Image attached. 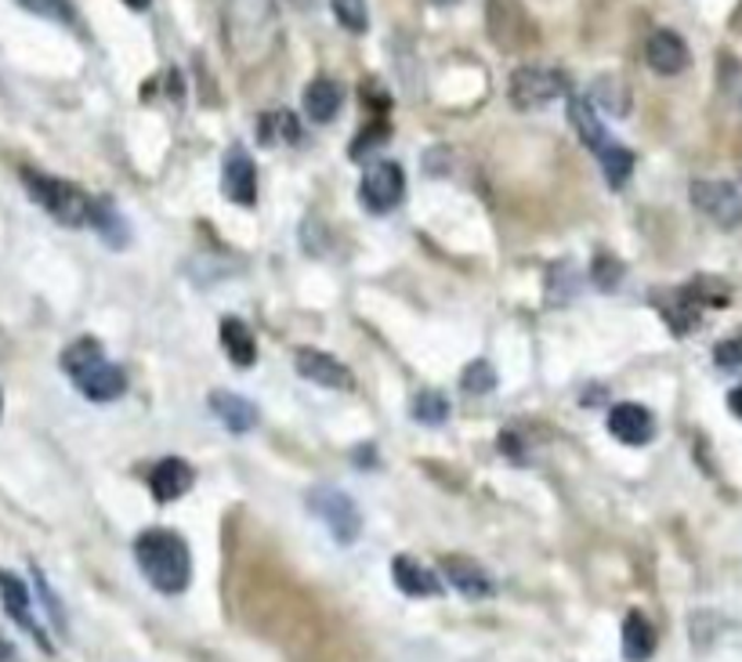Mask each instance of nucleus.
<instances>
[{"label":"nucleus","instance_id":"obj_1","mask_svg":"<svg viewBox=\"0 0 742 662\" xmlns=\"http://www.w3.org/2000/svg\"><path fill=\"white\" fill-rule=\"evenodd\" d=\"M135 558L138 569L160 594H182L193 579V558L178 532L171 529H146L135 539Z\"/></svg>","mask_w":742,"mask_h":662},{"label":"nucleus","instance_id":"obj_2","mask_svg":"<svg viewBox=\"0 0 742 662\" xmlns=\"http://www.w3.org/2000/svg\"><path fill=\"white\" fill-rule=\"evenodd\" d=\"M62 370L69 373V381L80 387V395L91 402H116L127 392L124 370L105 359L102 345L91 337H80L62 351Z\"/></svg>","mask_w":742,"mask_h":662},{"label":"nucleus","instance_id":"obj_3","mask_svg":"<svg viewBox=\"0 0 742 662\" xmlns=\"http://www.w3.org/2000/svg\"><path fill=\"white\" fill-rule=\"evenodd\" d=\"M30 185L33 199L51 214L58 224H69V229H80V224H91V196L84 188L62 182V177H47V174H37V171H26L22 174Z\"/></svg>","mask_w":742,"mask_h":662},{"label":"nucleus","instance_id":"obj_4","mask_svg":"<svg viewBox=\"0 0 742 662\" xmlns=\"http://www.w3.org/2000/svg\"><path fill=\"white\" fill-rule=\"evenodd\" d=\"M309 507H312V514L323 518L326 529H329V536H334L337 543H345V547H348V543L359 539L362 514H359V507H356V500H351L348 492H340L334 486H320V489L309 492Z\"/></svg>","mask_w":742,"mask_h":662},{"label":"nucleus","instance_id":"obj_5","mask_svg":"<svg viewBox=\"0 0 742 662\" xmlns=\"http://www.w3.org/2000/svg\"><path fill=\"white\" fill-rule=\"evenodd\" d=\"M406 196V174L392 160H376L373 167L362 174L359 199L370 214H392Z\"/></svg>","mask_w":742,"mask_h":662},{"label":"nucleus","instance_id":"obj_6","mask_svg":"<svg viewBox=\"0 0 742 662\" xmlns=\"http://www.w3.org/2000/svg\"><path fill=\"white\" fill-rule=\"evenodd\" d=\"M692 204L721 229H735L742 221V188L732 182H696L692 185Z\"/></svg>","mask_w":742,"mask_h":662},{"label":"nucleus","instance_id":"obj_7","mask_svg":"<svg viewBox=\"0 0 742 662\" xmlns=\"http://www.w3.org/2000/svg\"><path fill=\"white\" fill-rule=\"evenodd\" d=\"M558 94H565V77L555 69H514L511 73V102L518 109H540V105L555 102Z\"/></svg>","mask_w":742,"mask_h":662},{"label":"nucleus","instance_id":"obj_8","mask_svg":"<svg viewBox=\"0 0 742 662\" xmlns=\"http://www.w3.org/2000/svg\"><path fill=\"white\" fill-rule=\"evenodd\" d=\"M293 359H298V373L304 381L334 387V392H351V387H356V376L348 373V365H340L334 355H326L320 348H298Z\"/></svg>","mask_w":742,"mask_h":662},{"label":"nucleus","instance_id":"obj_9","mask_svg":"<svg viewBox=\"0 0 742 662\" xmlns=\"http://www.w3.org/2000/svg\"><path fill=\"white\" fill-rule=\"evenodd\" d=\"M608 431L612 439H619L623 445H649L656 439V420L638 402H619V406H612L608 413Z\"/></svg>","mask_w":742,"mask_h":662},{"label":"nucleus","instance_id":"obj_10","mask_svg":"<svg viewBox=\"0 0 742 662\" xmlns=\"http://www.w3.org/2000/svg\"><path fill=\"white\" fill-rule=\"evenodd\" d=\"M645 58H649V66L656 69L659 77H677L685 73L692 55H688V44L677 37L674 30H656L649 44H645Z\"/></svg>","mask_w":742,"mask_h":662},{"label":"nucleus","instance_id":"obj_11","mask_svg":"<svg viewBox=\"0 0 742 662\" xmlns=\"http://www.w3.org/2000/svg\"><path fill=\"white\" fill-rule=\"evenodd\" d=\"M221 188H225V196L232 199V204H240V207H251L257 199V171H254V160L246 156V149L235 146L225 156Z\"/></svg>","mask_w":742,"mask_h":662},{"label":"nucleus","instance_id":"obj_12","mask_svg":"<svg viewBox=\"0 0 742 662\" xmlns=\"http://www.w3.org/2000/svg\"><path fill=\"white\" fill-rule=\"evenodd\" d=\"M193 481H196V471L188 467L185 460L167 456V460H160L156 471H152L149 486H152V496H156L160 503H171V500H178V496H185L188 489H193Z\"/></svg>","mask_w":742,"mask_h":662},{"label":"nucleus","instance_id":"obj_13","mask_svg":"<svg viewBox=\"0 0 742 662\" xmlns=\"http://www.w3.org/2000/svg\"><path fill=\"white\" fill-rule=\"evenodd\" d=\"M392 579H395V586L409 597H439L442 594L439 576H434L431 569H424L417 558H406V554H398V558L392 561Z\"/></svg>","mask_w":742,"mask_h":662},{"label":"nucleus","instance_id":"obj_14","mask_svg":"<svg viewBox=\"0 0 742 662\" xmlns=\"http://www.w3.org/2000/svg\"><path fill=\"white\" fill-rule=\"evenodd\" d=\"M656 309L663 312V318H666L670 329H674L677 337H685L688 329H696L703 304H699L696 293H692V287H685V290H674V293H659Z\"/></svg>","mask_w":742,"mask_h":662},{"label":"nucleus","instance_id":"obj_15","mask_svg":"<svg viewBox=\"0 0 742 662\" xmlns=\"http://www.w3.org/2000/svg\"><path fill=\"white\" fill-rule=\"evenodd\" d=\"M442 572L445 579L461 590L464 597H489L492 594V579L486 576L478 561L471 558H461V554H450V558H442Z\"/></svg>","mask_w":742,"mask_h":662},{"label":"nucleus","instance_id":"obj_16","mask_svg":"<svg viewBox=\"0 0 742 662\" xmlns=\"http://www.w3.org/2000/svg\"><path fill=\"white\" fill-rule=\"evenodd\" d=\"M221 348H225V355L232 359L235 370H251V365L257 362V340L251 334V326L243 323V318H221Z\"/></svg>","mask_w":742,"mask_h":662},{"label":"nucleus","instance_id":"obj_17","mask_svg":"<svg viewBox=\"0 0 742 662\" xmlns=\"http://www.w3.org/2000/svg\"><path fill=\"white\" fill-rule=\"evenodd\" d=\"M210 409H215V417L225 423L229 431H235V434L254 431L257 428V417H262L254 402H246L243 395H232V392H215V395H210Z\"/></svg>","mask_w":742,"mask_h":662},{"label":"nucleus","instance_id":"obj_18","mask_svg":"<svg viewBox=\"0 0 742 662\" xmlns=\"http://www.w3.org/2000/svg\"><path fill=\"white\" fill-rule=\"evenodd\" d=\"M340 84L329 77H315L309 88H304V113H309L312 124H329L340 113Z\"/></svg>","mask_w":742,"mask_h":662},{"label":"nucleus","instance_id":"obj_19","mask_svg":"<svg viewBox=\"0 0 742 662\" xmlns=\"http://www.w3.org/2000/svg\"><path fill=\"white\" fill-rule=\"evenodd\" d=\"M0 601H4V608H8V616L15 619L19 626H26V630L37 637V641L44 644V648H51L44 641V634H40V626H37V619H33V612H30V594H26V586H22V579L19 576H11V572H0Z\"/></svg>","mask_w":742,"mask_h":662},{"label":"nucleus","instance_id":"obj_20","mask_svg":"<svg viewBox=\"0 0 742 662\" xmlns=\"http://www.w3.org/2000/svg\"><path fill=\"white\" fill-rule=\"evenodd\" d=\"M656 652V630L641 612H627L623 619V659L627 662H649Z\"/></svg>","mask_w":742,"mask_h":662},{"label":"nucleus","instance_id":"obj_21","mask_svg":"<svg viewBox=\"0 0 742 662\" xmlns=\"http://www.w3.org/2000/svg\"><path fill=\"white\" fill-rule=\"evenodd\" d=\"M569 124H572V131L580 135V141L587 149H602V146H608V135H605V127H602V120H598V113H594V105L587 102V98H569Z\"/></svg>","mask_w":742,"mask_h":662},{"label":"nucleus","instance_id":"obj_22","mask_svg":"<svg viewBox=\"0 0 742 662\" xmlns=\"http://www.w3.org/2000/svg\"><path fill=\"white\" fill-rule=\"evenodd\" d=\"M598 109H605L608 116H627L630 113V88L623 84L619 77H598L591 84V98H587Z\"/></svg>","mask_w":742,"mask_h":662},{"label":"nucleus","instance_id":"obj_23","mask_svg":"<svg viewBox=\"0 0 742 662\" xmlns=\"http://www.w3.org/2000/svg\"><path fill=\"white\" fill-rule=\"evenodd\" d=\"M91 224L102 232V240H109L116 251H124L127 246V224L120 218V210H116L109 199H91Z\"/></svg>","mask_w":742,"mask_h":662},{"label":"nucleus","instance_id":"obj_24","mask_svg":"<svg viewBox=\"0 0 742 662\" xmlns=\"http://www.w3.org/2000/svg\"><path fill=\"white\" fill-rule=\"evenodd\" d=\"M598 160H602V171H605V177H608V185L612 188H623L630 182V174H634V156L623 146H616V141H608V146H602L598 149Z\"/></svg>","mask_w":742,"mask_h":662},{"label":"nucleus","instance_id":"obj_25","mask_svg":"<svg viewBox=\"0 0 742 662\" xmlns=\"http://www.w3.org/2000/svg\"><path fill=\"white\" fill-rule=\"evenodd\" d=\"M301 138V124L293 120V113H268V116H262V141L265 146H279V141H298Z\"/></svg>","mask_w":742,"mask_h":662},{"label":"nucleus","instance_id":"obj_26","mask_svg":"<svg viewBox=\"0 0 742 662\" xmlns=\"http://www.w3.org/2000/svg\"><path fill=\"white\" fill-rule=\"evenodd\" d=\"M414 420L439 428V423L450 420V398H445L442 392H420L414 398Z\"/></svg>","mask_w":742,"mask_h":662},{"label":"nucleus","instance_id":"obj_27","mask_svg":"<svg viewBox=\"0 0 742 662\" xmlns=\"http://www.w3.org/2000/svg\"><path fill=\"white\" fill-rule=\"evenodd\" d=\"M461 384L467 395H489V392H497V370H492L486 359H475V362H467Z\"/></svg>","mask_w":742,"mask_h":662},{"label":"nucleus","instance_id":"obj_28","mask_svg":"<svg viewBox=\"0 0 742 662\" xmlns=\"http://www.w3.org/2000/svg\"><path fill=\"white\" fill-rule=\"evenodd\" d=\"M329 4H334V15L348 33H367V26H370L367 0H329Z\"/></svg>","mask_w":742,"mask_h":662},{"label":"nucleus","instance_id":"obj_29","mask_svg":"<svg viewBox=\"0 0 742 662\" xmlns=\"http://www.w3.org/2000/svg\"><path fill=\"white\" fill-rule=\"evenodd\" d=\"M591 271H594V282H598L602 290H616V287H619V279H623V265H619L612 254H598Z\"/></svg>","mask_w":742,"mask_h":662},{"label":"nucleus","instance_id":"obj_30","mask_svg":"<svg viewBox=\"0 0 742 662\" xmlns=\"http://www.w3.org/2000/svg\"><path fill=\"white\" fill-rule=\"evenodd\" d=\"M22 8L33 11V15H44V19H58V22H69L73 19V8H69V0H19Z\"/></svg>","mask_w":742,"mask_h":662},{"label":"nucleus","instance_id":"obj_31","mask_svg":"<svg viewBox=\"0 0 742 662\" xmlns=\"http://www.w3.org/2000/svg\"><path fill=\"white\" fill-rule=\"evenodd\" d=\"M714 362L721 365V370H739L742 365V337L721 340V345L714 348Z\"/></svg>","mask_w":742,"mask_h":662},{"label":"nucleus","instance_id":"obj_32","mask_svg":"<svg viewBox=\"0 0 742 662\" xmlns=\"http://www.w3.org/2000/svg\"><path fill=\"white\" fill-rule=\"evenodd\" d=\"M728 409H732V413H735V417H742V384L735 387V392H732V395H728Z\"/></svg>","mask_w":742,"mask_h":662},{"label":"nucleus","instance_id":"obj_33","mask_svg":"<svg viewBox=\"0 0 742 662\" xmlns=\"http://www.w3.org/2000/svg\"><path fill=\"white\" fill-rule=\"evenodd\" d=\"M11 659H15V648H11L8 637L0 634V662H11Z\"/></svg>","mask_w":742,"mask_h":662},{"label":"nucleus","instance_id":"obj_34","mask_svg":"<svg viewBox=\"0 0 742 662\" xmlns=\"http://www.w3.org/2000/svg\"><path fill=\"white\" fill-rule=\"evenodd\" d=\"M124 4L131 8V11H146V8L152 4V0H124Z\"/></svg>","mask_w":742,"mask_h":662},{"label":"nucleus","instance_id":"obj_35","mask_svg":"<svg viewBox=\"0 0 742 662\" xmlns=\"http://www.w3.org/2000/svg\"><path fill=\"white\" fill-rule=\"evenodd\" d=\"M431 4H453V0H431Z\"/></svg>","mask_w":742,"mask_h":662},{"label":"nucleus","instance_id":"obj_36","mask_svg":"<svg viewBox=\"0 0 742 662\" xmlns=\"http://www.w3.org/2000/svg\"><path fill=\"white\" fill-rule=\"evenodd\" d=\"M0 409H4V398H0Z\"/></svg>","mask_w":742,"mask_h":662}]
</instances>
